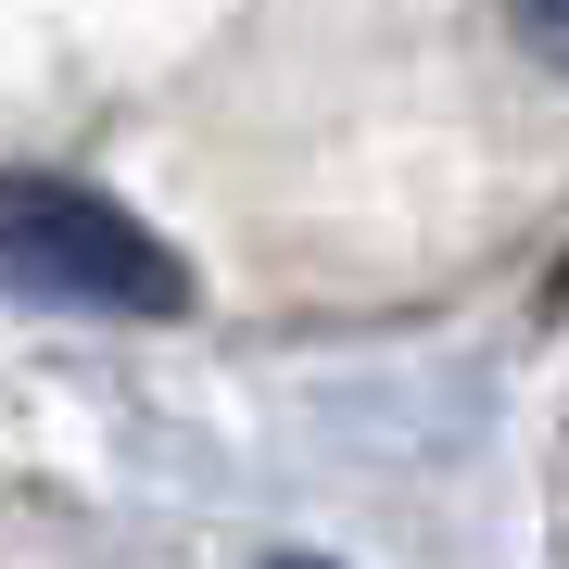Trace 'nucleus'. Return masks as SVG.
Masks as SVG:
<instances>
[{
	"label": "nucleus",
	"instance_id": "obj_1",
	"mask_svg": "<svg viewBox=\"0 0 569 569\" xmlns=\"http://www.w3.org/2000/svg\"><path fill=\"white\" fill-rule=\"evenodd\" d=\"M0 279L39 291V305H89V317H178L190 305V266L152 241L127 203L77 178H0Z\"/></svg>",
	"mask_w": 569,
	"mask_h": 569
},
{
	"label": "nucleus",
	"instance_id": "obj_2",
	"mask_svg": "<svg viewBox=\"0 0 569 569\" xmlns=\"http://www.w3.org/2000/svg\"><path fill=\"white\" fill-rule=\"evenodd\" d=\"M507 26H519V51L545 77H569V0H507Z\"/></svg>",
	"mask_w": 569,
	"mask_h": 569
},
{
	"label": "nucleus",
	"instance_id": "obj_3",
	"mask_svg": "<svg viewBox=\"0 0 569 569\" xmlns=\"http://www.w3.org/2000/svg\"><path fill=\"white\" fill-rule=\"evenodd\" d=\"M279 569H329V557H279Z\"/></svg>",
	"mask_w": 569,
	"mask_h": 569
}]
</instances>
